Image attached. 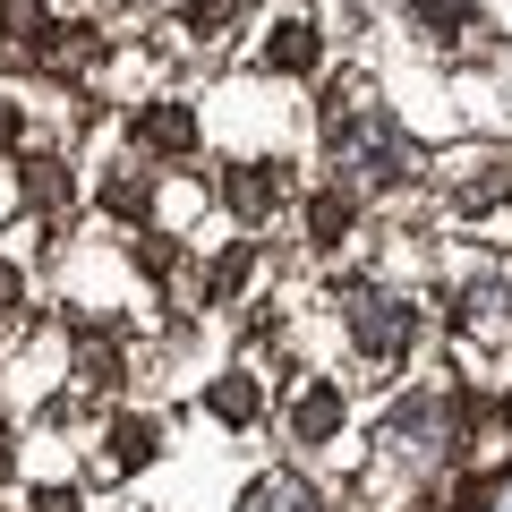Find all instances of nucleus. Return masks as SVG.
Instances as JSON below:
<instances>
[{"label":"nucleus","instance_id":"nucleus-2","mask_svg":"<svg viewBox=\"0 0 512 512\" xmlns=\"http://www.w3.org/2000/svg\"><path fill=\"white\" fill-rule=\"evenodd\" d=\"M333 316H342L350 350H359L376 376H384V367H402L410 342H419V299L393 291V282H342V291H333Z\"/></svg>","mask_w":512,"mask_h":512},{"label":"nucleus","instance_id":"nucleus-7","mask_svg":"<svg viewBox=\"0 0 512 512\" xmlns=\"http://www.w3.org/2000/svg\"><path fill=\"white\" fill-rule=\"evenodd\" d=\"M154 453H163V427H154L146 410H120V419H103V444H94V478H103V487H120V478H137Z\"/></svg>","mask_w":512,"mask_h":512},{"label":"nucleus","instance_id":"nucleus-14","mask_svg":"<svg viewBox=\"0 0 512 512\" xmlns=\"http://www.w3.org/2000/svg\"><path fill=\"white\" fill-rule=\"evenodd\" d=\"M256 274H265V248H256V239H231V248L214 256V274H205V308H239V299L256 291Z\"/></svg>","mask_w":512,"mask_h":512},{"label":"nucleus","instance_id":"nucleus-21","mask_svg":"<svg viewBox=\"0 0 512 512\" xmlns=\"http://www.w3.org/2000/svg\"><path fill=\"white\" fill-rule=\"evenodd\" d=\"M9 470H18V453H9V436H0V478H9Z\"/></svg>","mask_w":512,"mask_h":512},{"label":"nucleus","instance_id":"nucleus-19","mask_svg":"<svg viewBox=\"0 0 512 512\" xmlns=\"http://www.w3.org/2000/svg\"><path fill=\"white\" fill-rule=\"evenodd\" d=\"M35 512H77V487H43V495H35Z\"/></svg>","mask_w":512,"mask_h":512},{"label":"nucleus","instance_id":"nucleus-11","mask_svg":"<svg viewBox=\"0 0 512 512\" xmlns=\"http://www.w3.org/2000/svg\"><path fill=\"white\" fill-rule=\"evenodd\" d=\"M205 410H214L222 427H256V419H265V376H256L248 359H231L214 384H205Z\"/></svg>","mask_w":512,"mask_h":512},{"label":"nucleus","instance_id":"nucleus-18","mask_svg":"<svg viewBox=\"0 0 512 512\" xmlns=\"http://www.w3.org/2000/svg\"><path fill=\"white\" fill-rule=\"evenodd\" d=\"M18 308H26V274L0 256V316H18Z\"/></svg>","mask_w":512,"mask_h":512},{"label":"nucleus","instance_id":"nucleus-1","mask_svg":"<svg viewBox=\"0 0 512 512\" xmlns=\"http://www.w3.org/2000/svg\"><path fill=\"white\" fill-rule=\"evenodd\" d=\"M316 154H325L333 188H350V197H402V188H427V154L410 146V128L393 120V103H384L359 69L325 86Z\"/></svg>","mask_w":512,"mask_h":512},{"label":"nucleus","instance_id":"nucleus-15","mask_svg":"<svg viewBox=\"0 0 512 512\" xmlns=\"http://www.w3.org/2000/svg\"><path fill=\"white\" fill-rule=\"evenodd\" d=\"M103 214H120V222H146L154 214V171H137V163H120V171H103Z\"/></svg>","mask_w":512,"mask_h":512},{"label":"nucleus","instance_id":"nucleus-4","mask_svg":"<svg viewBox=\"0 0 512 512\" xmlns=\"http://www.w3.org/2000/svg\"><path fill=\"white\" fill-rule=\"evenodd\" d=\"M214 205L239 214V231H265V222L299 214V180H291V163H274V154H256V163L231 154V163L214 171Z\"/></svg>","mask_w":512,"mask_h":512},{"label":"nucleus","instance_id":"nucleus-20","mask_svg":"<svg viewBox=\"0 0 512 512\" xmlns=\"http://www.w3.org/2000/svg\"><path fill=\"white\" fill-rule=\"evenodd\" d=\"M0 146H18V103H0Z\"/></svg>","mask_w":512,"mask_h":512},{"label":"nucleus","instance_id":"nucleus-16","mask_svg":"<svg viewBox=\"0 0 512 512\" xmlns=\"http://www.w3.org/2000/svg\"><path fill=\"white\" fill-rule=\"evenodd\" d=\"M26 205H43V214H60V205H69V180H60V163H26Z\"/></svg>","mask_w":512,"mask_h":512},{"label":"nucleus","instance_id":"nucleus-3","mask_svg":"<svg viewBox=\"0 0 512 512\" xmlns=\"http://www.w3.org/2000/svg\"><path fill=\"white\" fill-rule=\"evenodd\" d=\"M427 188H436V205L453 222H487V214H504L512 205V146H453V154H436L427 163Z\"/></svg>","mask_w":512,"mask_h":512},{"label":"nucleus","instance_id":"nucleus-10","mask_svg":"<svg viewBox=\"0 0 512 512\" xmlns=\"http://www.w3.org/2000/svg\"><path fill=\"white\" fill-rule=\"evenodd\" d=\"M128 128H137V146H146V154H188V146H197V111L171 103V94H146Z\"/></svg>","mask_w":512,"mask_h":512},{"label":"nucleus","instance_id":"nucleus-13","mask_svg":"<svg viewBox=\"0 0 512 512\" xmlns=\"http://www.w3.org/2000/svg\"><path fill=\"white\" fill-rule=\"evenodd\" d=\"M239 512H325V487L308 470H256L248 495H239Z\"/></svg>","mask_w":512,"mask_h":512},{"label":"nucleus","instance_id":"nucleus-12","mask_svg":"<svg viewBox=\"0 0 512 512\" xmlns=\"http://www.w3.org/2000/svg\"><path fill=\"white\" fill-rule=\"evenodd\" d=\"M69 376H77V393H120V384H128V350L111 342L103 325H77V359H69Z\"/></svg>","mask_w":512,"mask_h":512},{"label":"nucleus","instance_id":"nucleus-8","mask_svg":"<svg viewBox=\"0 0 512 512\" xmlns=\"http://www.w3.org/2000/svg\"><path fill=\"white\" fill-rule=\"evenodd\" d=\"M359 214H367V197H350V188H308L299 197V231H308V248H342L350 231H359Z\"/></svg>","mask_w":512,"mask_h":512},{"label":"nucleus","instance_id":"nucleus-6","mask_svg":"<svg viewBox=\"0 0 512 512\" xmlns=\"http://www.w3.org/2000/svg\"><path fill=\"white\" fill-rule=\"evenodd\" d=\"M342 427H350V393L333 376H299L291 402H282V436L291 444H333Z\"/></svg>","mask_w":512,"mask_h":512},{"label":"nucleus","instance_id":"nucleus-5","mask_svg":"<svg viewBox=\"0 0 512 512\" xmlns=\"http://www.w3.org/2000/svg\"><path fill=\"white\" fill-rule=\"evenodd\" d=\"M453 350L461 359H504L512 350V274H478L453 299Z\"/></svg>","mask_w":512,"mask_h":512},{"label":"nucleus","instance_id":"nucleus-9","mask_svg":"<svg viewBox=\"0 0 512 512\" xmlns=\"http://www.w3.org/2000/svg\"><path fill=\"white\" fill-rule=\"evenodd\" d=\"M256 60H265L274 77H308L316 60H325V35H316L308 9H291V18H274V35H265V52H256Z\"/></svg>","mask_w":512,"mask_h":512},{"label":"nucleus","instance_id":"nucleus-17","mask_svg":"<svg viewBox=\"0 0 512 512\" xmlns=\"http://www.w3.org/2000/svg\"><path fill=\"white\" fill-rule=\"evenodd\" d=\"M180 18H188V26H197V35H214V26H222V18H231V0H180Z\"/></svg>","mask_w":512,"mask_h":512}]
</instances>
